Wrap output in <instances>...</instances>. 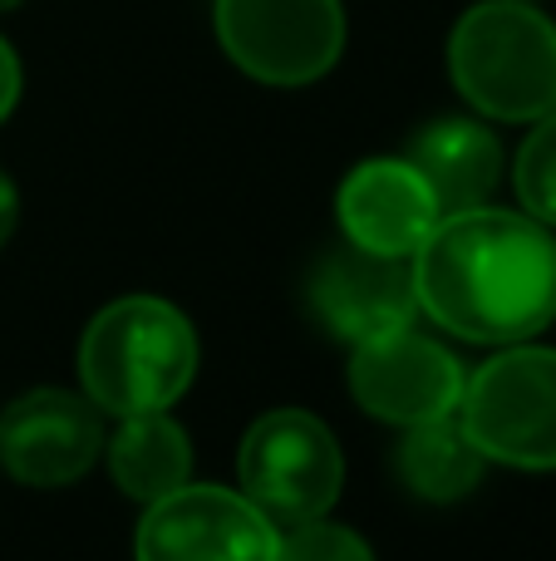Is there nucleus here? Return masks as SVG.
I'll use <instances>...</instances> for the list:
<instances>
[{
	"mask_svg": "<svg viewBox=\"0 0 556 561\" xmlns=\"http://www.w3.org/2000/svg\"><path fill=\"white\" fill-rule=\"evenodd\" d=\"M459 419L488 463L552 473L556 468V350L502 345L463 379Z\"/></svg>",
	"mask_w": 556,
	"mask_h": 561,
	"instance_id": "20e7f679",
	"label": "nucleus"
},
{
	"mask_svg": "<svg viewBox=\"0 0 556 561\" xmlns=\"http://www.w3.org/2000/svg\"><path fill=\"white\" fill-rule=\"evenodd\" d=\"M311 310L345 345L414 325L419 320L414 256H380L350 242L335 247L311 272Z\"/></svg>",
	"mask_w": 556,
	"mask_h": 561,
	"instance_id": "9d476101",
	"label": "nucleus"
},
{
	"mask_svg": "<svg viewBox=\"0 0 556 561\" xmlns=\"http://www.w3.org/2000/svg\"><path fill=\"white\" fill-rule=\"evenodd\" d=\"M212 25L227 59L276 89L325 79L345 49L340 0H217Z\"/></svg>",
	"mask_w": 556,
	"mask_h": 561,
	"instance_id": "423d86ee",
	"label": "nucleus"
},
{
	"mask_svg": "<svg viewBox=\"0 0 556 561\" xmlns=\"http://www.w3.org/2000/svg\"><path fill=\"white\" fill-rule=\"evenodd\" d=\"M335 213H340L345 242L380 256H414L443 217L439 197L429 193L409 158H370L350 168Z\"/></svg>",
	"mask_w": 556,
	"mask_h": 561,
	"instance_id": "9b49d317",
	"label": "nucleus"
},
{
	"mask_svg": "<svg viewBox=\"0 0 556 561\" xmlns=\"http://www.w3.org/2000/svg\"><path fill=\"white\" fill-rule=\"evenodd\" d=\"M468 369L449 345L414 325L384 330L350 345V394L370 419L414 428L459 409Z\"/></svg>",
	"mask_w": 556,
	"mask_h": 561,
	"instance_id": "6e6552de",
	"label": "nucleus"
},
{
	"mask_svg": "<svg viewBox=\"0 0 556 561\" xmlns=\"http://www.w3.org/2000/svg\"><path fill=\"white\" fill-rule=\"evenodd\" d=\"M512 187H518V207L556 232V108L532 118L528 138L512 163Z\"/></svg>",
	"mask_w": 556,
	"mask_h": 561,
	"instance_id": "2eb2a0df",
	"label": "nucleus"
},
{
	"mask_svg": "<svg viewBox=\"0 0 556 561\" xmlns=\"http://www.w3.org/2000/svg\"><path fill=\"white\" fill-rule=\"evenodd\" d=\"M20 5V0H0V10H15Z\"/></svg>",
	"mask_w": 556,
	"mask_h": 561,
	"instance_id": "6ab92c4d",
	"label": "nucleus"
},
{
	"mask_svg": "<svg viewBox=\"0 0 556 561\" xmlns=\"http://www.w3.org/2000/svg\"><path fill=\"white\" fill-rule=\"evenodd\" d=\"M483 468H488V458L468 438L459 409L443 419H429V424L404 428L399 478L424 503H459V497H468L483 483Z\"/></svg>",
	"mask_w": 556,
	"mask_h": 561,
	"instance_id": "4468645a",
	"label": "nucleus"
},
{
	"mask_svg": "<svg viewBox=\"0 0 556 561\" xmlns=\"http://www.w3.org/2000/svg\"><path fill=\"white\" fill-rule=\"evenodd\" d=\"M276 561H374V552L355 527H340L331 517H311V523L286 527Z\"/></svg>",
	"mask_w": 556,
	"mask_h": 561,
	"instance_id": "dca6fc26",
	"label": "nucleus"
},
{
	"mask_svg": "<svg viewBox=\"0 0 556 561\" xmlns=\"http://www.w3.org/2000/svg\"><path fill=\"white\" fill-rule=\"evenodd\" d=\"M419 316L468 345H522L556 320V237L518 207L439 217L414 252Z\"/></svg>",
	"mask_w": 556,
	"mask_h": 561,
	"instance_id": "f257e3e1",
	"label": "nucleus"
},
{
	"mask_svg": "<svg viewBox=\"0 0 556 561\" xmlns=\"http://www.w3.org/2000/svg\"><path fill=\"white\" fill-rule=\"evenodd\" d=\"M281 527L242 493L217 483H183L143 507L134 533L138 561H276Z\"/></svg>",
	"mask_w": 556,
	"mask_h": 561,
	"instance_id": "0eeeda50",
	"label": "nucleus"
},
{
	"mask_svg": "<svg viewBox=\"0 0 556 561\" xmlns=\"http://www.w3.org/2000/svg\"><path fill=\"white\" fill-rule=\"evenodd\" d=\"M15 99H20V59H15V49L0 39V124L10 118Z\"/></svg>",
	"mask_w": 556,
	"mask_h": 561,
	"instance_id": "f3484780",
	"label": "nucleus"
},
{
	"mask_svg": "<svg viewBox=\"0 0 556 561\" xmlns=\"http://www.w3.org/2000/svg\"><path fill=\"white\" fill-rule=\"evenodd\" d=\"M104 458V419L89 394L30 389L0 414V468L25 488H69Z\"/></svg>",
	"mask_w": 556,
	"mask_h": 561,
	"instance_id": "1a4fd4ad",
	"label": "nucleus"
},
{
	"mask_svg": "<svg viewBox=\"0 0 556 561\" xmlns=\"http://www.w3.org/2000/svg\"><path fill=\"white\" fill-rule=\"evenodd\" d=\"M404 158L419 168L429 193L439 197L443 217L463 213V207H483L498 193L502 178V144L478 118H433L429 128L414 134Z\"/></svg>",
	"mask_w": 556,
	"mask_h": 561,
	"instance_id": "f8f14e48",
	"label": "nucleus"
},
{
	"mask_svg": "<svg viewBox=\"0 0 556 561\" xmlns=\"http://www.w3.org/2000/svg\"><path fill=\"white\" fill-rule=\"evenodd\" d=\"M104 463L118 493L148 507L193 478V444L167 409H148V414L118 419V428L104 438Z\"/></svg>",
	"mask_w": 556,
	"mask_h": 561,
	"instance_id": "ddd939ff",
	"label": "nucleus"
},
{
	"mask_svg": "<svg viewBox=\"0 0 556 561\" xmlns=\"http://www.w3.org/2000/svg\"><path fill=\"white\" fill-rule=\"evenodd\" d=\"M459 94L498 124H532L556 108V20L537 0H478L449 35Z\"/></svg>",
	"mask_w": 556,
	"mask_h": 561,
	"instance_id": "7ed1b4c3",
	"label": "nucleus"
},
{
	"mask_svg": "<svg viewBox=\"0 0 556 561\" xmlns=\"http://www.w3.org/2000/svg\"><path fill=\"white\" fill-rule=\"evenodd\" d=\"M197 375V330L163 296H118L79 335V385L99 414L173 409Z\"/></svg>",
	"mask_w": 556,
	"mask_h": 561,
	"instance_id": "f03ea898",
	"label": "nucleus"
},
{
	"mask_svg": "<svg viewBox=\"0 0 556 561\" xmlns=\"http://www.w3.org/2000/svg\"><path fill=\"white\" fill-rule=\"evenodd\" d=\"M15 217H20L15 183H10V178L0 173V247H5V242H10V232H15Z\"/></svg>",
	"mask_w": 556,
	"mask_h": 561,
	"instance_id": "a211bd4d",
	"label": "nucleus"
},
{
	"mask_svg": "<svg viewBox=\"0 0 556 561\" xmlns=\"http://www.w3.org/2000/svg\"><path fill=\"white\" fill-rule=\"evenodd\" d=\"M236 483L276 527H296L335 507L345 458L311 409H271L242 434Z\"/></svg>",
	"mask_w": 556,
	"mask_h": 561,
	"instance_id": "39448f33",
	"label": "nucleus"
}]
</instances>
